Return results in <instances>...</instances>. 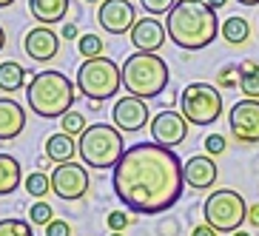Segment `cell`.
I'll use <instances>...</instances> for the list:
<instances>
[{
    "label": "cell",
    "instance_id": "42",
    "mask_svg": "<svg viewBox=\"0 0 259 236\" xmlns=\"http://www.w3.org/2000/svg\"><path fill=\"white\" fill-rule=\"evenodd\" d=\"M231 236H251L248 230H236V233H231Z\"/></svg>",
    "mask_w": 259,
    "mask_h": 236
},
{
    "label": "cell",
    "instance_id": "30",
    "mask_svg": "<svg viewBox=\"0 0 259 236\" xmlns=\"http://www.w3.org/2000/svg\"><path fill=\"white\" fill-rule=\"evenodd\" d=\"M106 225L111 228V233H125V228L131 225V216L125 211H111L106 216Z\"/></svg>",
    "mask_w": 259,
    "mask_h": 236
},
{
    "label": "cell",
    "instance_id": "8",
    "mask_svg": "<svg viewBox=\"0 0 259 236\" xmlns=\"http://www.w3.org/2000/svg\"><path fill=\"white\" fill-rule=\"evenodd\" d=\"M180 111L191 125L205 128L222 117V94L211 83H188L180 94Z\"/></svg>",
    "mask_w": 259,
    "mask_h": 236
},
{
    "label": "cell",
    "instance_id": "27",
    "mask_svg": "<svg viewBox=\"0 0 259 236\" xmlns=\"http://www.w3.org/2000/svg\"><path fill=\"white\" fill-rule=\"evenodd\" d=\"M0 236H34L31 222L26 219H0Z\"/></svg>",
    "mask_w": 259,
    "mask_h": 236
},
{
    "label": "cell",
    "instance_id": "2",
    "mask_svg": "<svg viewBox=\"0 0 259 236\" xmlns=\"http://www.w3.org/2000/svg\"><path fill=\"white\" fill-rule=\"evenodd\" d=\"M165 31L174 46L185 52H199L217 40L220 20L205 0H177V6L168 12Z\"/></svg>",
    "mask_w": 259,
    "mask_h": 236
},
{
    "label": "cell",
    "instance_id": "15",
    "mask_svg": "<svg viewBox=\"0 0 259 236\" xmlns=\"http://www.w3.org/2000/svg\"><path fill=\"white\" fill-rule=\"evenodd\" d=\"M128 37H131V43H134L137 52L157 54L165 46L168 31H165V23H162V20H157V17H143V20H137V23L131 26Z\"/></svg>",
    "mask_w": 259,
    "mask_h": 236
},
{
    "label": "cell",
    "instance_id": "28",
    "mask_svg": "<svg viewBox=\"0 0 259 236\" xmlns=\"http://www.w3.org/2000/svg\"><path fill=\"white\" fill-rule=\"evenodd\" d=\"M52 219H54V208L49 205V202H31V208H29L31 225H43V228H46Z\"/></svg>",
    "mask_w": 259,
    "mask_h": 236
},
{
    "label": "cell",
    "instance_id": "1",
    "mask_svg": "<svg viewBox=\"0 0 259 236\" xmlns=\"http://www.w3.org/2000/svg\"><path fill=\"white\" fill-rule=\"evenodd\" d=\"M111 185L128 211L154 216L174 208L183 197V162L174 148L157 143H137L125 148L114 168Z\"/></svg>",
    "mask_w": 259,
    "mask_h": 236
},
{
    "label": "cell",
    "instance_id": "31",
    "mask_svg": "<svg viewBox=\"0 0 259 236\" xmlns=\"http://www.w3.org/2000/svg\"><path fill=\"white\" fill-rule=\"evenodd\" d=\"M148 15H168L177 6V0H140Z\"/></svg>",
    "mask_w": 259,
    "mask_h": 236
},
{
    "label": "cell",
    "instance_id": "6",
    "mask_svg": "<svg viewBox=\"0 0 259 236\" xmlns=\"http://www.w3.org/2000/svg\"><path fill=\"white\" fill-rule=\"evenodd\" d=\"M120 88H122V66L108 60L106 54L94 57V60H83V66L77 69V91L94 100V103L111 100Z\"/></svg>",
    "mask_w": 259,
    "mask_h": 236
},
{
    "label": "cell",
    "instance_id": "19",
    "mask_svg": "<svg viewBox=\"0 0 259 236\" xmlns=\"http://www.w3.org/2000/svg\"><path fill=\"white\" fill-rule=\"evenodd\" d=\"M77 154V139L69 137V134H52L46 139V157L54 162V165H66V162H74Z\"/></svg>",
    "mask_w": 259,
    "mask_h": 236
},
{
    "label": "cell",
    "instance_id": "17",
    "mask_svg": "<svg viewBox=\"0 0 259 236\" xmlns=\"http://www.w3.org/2000/svg\"><path fill=\"white\" fill-rule=\"evenodd\" d=\"M26 128V111L12 97H0V139H15Z\"/></svg>",
    "mask_w": 259,
    "mask_h": 236
},
{
    "label": "cell",
    "instance_id": "5",
    "mask_svg": "<svg viewBox=\"0 0 259 236\" xmlns=\"http://www.w3.org/2000/svg\"><path fill=\"white\" fill-rule=\"evenodd\" d=\"M77 154H80V160H83L85 168H94V171L114 168L120 162V157L125 154V148H122V131H117L108 122H94V125H89L80 134Z\"/></svg>",
    "mask_w": 259,
    "mask_h": 236
},
{
    "label": "cell",
    "instance_id": "34",
    "mask_svg": "<svg viewBox=\"0 0 259 236\" xmlns=\"http://www.w3.org/2000/svg\"><path fill=\"white\" fill-rule=\"evenodd\" d=\"M191 236H220V233H217L211 225H205V222H202V225H197V228L191 230Z\"/></svg>",
    "mask_w": 259,
    "mask_h": 236
},
{
    "label": "cell",
    "instance_id": "20",
    "mask_svg": "<svg viewBox=\"0 0 259 236\" xmlns=\"http://www.w3.org/2000/svg\"><path fill=\"white\" fill-rule=\"evenodd\" d=\"M23 182V168L12 154H0V197L15 194Z\"/></svg>",
    "mask_w": 259,
    "mask_h": 236
},
{
    "label": "cell",
    "instance_id": "41",
    "mask_svg": "<svg viewBox=\"0 0 259 236\" xmlns=\"http://www.w3.org/2000/svg\"><path fill=\"white\" fill-rule=\"evenodd\" d=\"M12 3H15V0H0V9H9Z\"/></svg>",
    "mask_w": 259,
    "mask_h": 236
},
{
    "label": "cell",
    "instance_id": "11",
    "mask_svg": "<svg viewBox=\"0 0 259 236\" xmlns=\"http://www.w3.org/2000/svg\"><path fill=\"white\" fill-rule=\"evenodd\" d=\"M188 125H191V122L183 117V111H171V108L160 111V114L148 122L154 143L165 145V148H177V145H183L185 139H188Z\"/></svg>",
    "mask_w": 259,
    "mask_h": 236
},
{
    "label": "cell",
    "instance_id": "24",
    "mask_svg": "<svg viewBox=\"0 0 259 236\" xmlns=\"http://www.w3.org/2000/svg\"><path fill=\"white\" fill-rule=\"evenodd\" d=\"M23 188H26L29 197L43 199V197H49V191H52V179H49L46 171H31V174L23 179Z\"/></svg>",
    "mask_w": 259,
    "mask_h": 236
},
{
    "label": "cell",
    "instance_id": "22",
    "mask_svg": "<svg viewBox=\"0 0 259 236\" xmlns=\"http://www.w3.org/2000/svg\"><path fill=\"white\" fill-rule=\"evenodd\" d=\"M29 69H23L17 60H3L0 63V91L3 94H15L17 88H23Z\"/></svg>",
    "mask_w": 259,
    "mask_h": 236
},
{
    "label": "cell",
    "instance_id": "13",
    "mask_svg": "<svg viewBox=\"0 0 259 236\" xmlns=\"http://www.w3.org/2000/svg\"><path fill=\"white\" fill-rule=\"evenodd\" d=\"M97 23L108 34H128L131 26L137 23V12L128 0H103L97 9Z\"/></svg>",
    "mask_w": 259,
    "mask_h": 236
},
{
    "label": "cell",
    "instance_id": "10",
    "mask_svg": "<svg viewBox=\"0 0 259 236\" xmlns=\"http://www.w3.org/2000/svg\"><path fill=\"white\" fill-rule=\"evenodd\" d=\"M228 125L236 143H259V100H239L228 111Z\"/></svg>",
    "mask_w": 259,
    "mask_h": 236
},
{
    "label": "cell",
    "instance_id": "37",
    "mask_svg": "<svg viewBox=\"0 0 259 236\" xmlns=\"http://www.w3.org/2000/svg\"><path fill=\"white\" fill-rule=\"evenodd\" d=\"M54 162L49 160V157H40V162H37V171H46V168H52Z\"/></svg>",
    "mask_w": 259,
    "mask_h": 236
},
{
    "label": "cell",
    "instance_id": "35",
    "mask_svg": "<svg viewBox=\"0 0 259 236\" xmlns=\"http://www.w3.org/2000/svg\"><path fill=\"white\" fill-rule=\"evenodd\" d=\"M245 222H248V225H253V228H259V202L248 208V219H245Z\"/></svg>",
    "mask_w": 259,
    "mask_h": 236
},
{
    "label": "cell",
    "instance_id": "25",
    "mask_svg": "<svg viewBox=\"0 0 259 236\" xmlns=\"http://www.w3.org/2000/svg\"><path fill=\"white\" fill-rule=\"evenodd\" d=\"M77 52H80L83 60H94V57H103L106 43H103L97 34H83V37L77 40Z\"/></svg>",
    "mask_w": 259,
    "mask_h": 236
},
{
    "label": "cell",
    "instance_id": "14",
    "mask_svg": "<svg viewBox=\"0 0 259 236\" xmlns=\"http://www.w3.org/2000/svg\"><path fill=\"white\" fill-rule=\"evenodd\" d=\"M23 52L29 54L34 63H49L60 52V34L52 31V26H34L26 31L23 37Z\"/></svg>",
    "mask_w": 259,
    "mask_h": 236
},
{
    "label": "cell",
    "instance_id": "23",
    "mask_svg": "<svg viewBox=\"0 0 259 236\" xmlns=\"http://www.w3.org/2000/svg\"><path fill=\"white\" fill-rule=\"evenodd\" d=\"M239 91L245 100H259V63L242 60L239 63Z\"/></svg>",
    "mask_w": 259,
    "mask_h": 236
},
{
    "label": "cell",
    "instance_id": "39",
    "mask_svg": "<svg viewBox=\"0 0 259 236\" xmlns=\"http://www.w3.org/2000/svg\"><path fill=\"white\" fill-rule=\"evenodd\" d=\"M3 46H6V31H3V26H0V52H3Z\"/></svg>",
    "mask_w": 259,
    "mask_h": 236
},
{
    "label": "cell",
    "instance_id": "29",
    "mask_svg": "<svg viewBox=\"0 0 259 236\" xmlns=\"http://www.w3.org/2000/svg\"><path fill=\"white\" fill-rule=\"evenodd\" d=\"M239 85V66H222L217 71V88H236Z\"/></svg>",
    "mask_w": 259,
    "mask_h": 236
},
{
    "label": "cell",
    "instance_id": "7",
    "mask_svg": "<svg viewBox=\"0 0 259 236\" xmlns=\"http://www.w3.org/2000/svg\"><path fill=\"white\" fill-rule=\"evenodd\" d=\"M202 216L205 225H211L217 233H236L248 219V202L236 191L220 188L202 202Z\"/></svg>",
    "mask_w": 259,
    "mask_h": 236
},
{
    "label": "cell",
    "instance_id": "9",
    "mask_svg": "<svg viewBox=\"0 0 259 236\" xmlns=\"http://www.w3.org/2000/svg\"><path fill=\"white\" fill-rule=\"evenodd\" d=\"M49 179H52L54 197H60L63 202H77V199H83L85 194H89V185H92L85 165H77V162L54 165Z\"/></svg>",
    "mask_w": 259,
    "mask_h": 236
},
{
    "label": "cell",
    "instance_id": "36",
    "mask_svg": "<svg viewBox=\"0 0 259 236\" xmlns=\"http://www.w3.org/2000/svg\"><path fill=\"white\" fill-rule=\"evenodd\" d=\"M60 37L74 40V37H77V26H74V23H66V26H63V31H60Z\"/></svg>",
    "mask_w": 259,
    "mask_h": 236
},
{
    "label": "cell",
    "instance_id": "18",
    "mask_svg": "<svg viewBox=\"0 0 259 236\" xmlns=\"http://www.w3.org/2000/svg\"><path fill=\"white\" fill-rule=\"evenodd\" d=\"M29 12L40 26H54L69 15V0H29Z\"/></svg>",
    "mask_w": 259,
    "mask_h": 236
},
{
    "label": "cell",
    "instance_id": "43",
    "mask_svg": "<svg viewBox=\"0 0 259 236\" xmlns=\"http://www.w3.org/2000/svg\"><path fill=\"white\" fill-rule=\"evenodd\" d=\"M85 3H103V0H85Z\"/></svg>",
    "mask_w": 259,
    "mask_h": 236
},
{
    "label": "cell",
    "instance_id": "3",
    "mask_svg": "<svg viewBox=\"0 0 259 236\" xmlns=\"http://www.w3.org/2000/svg\"><path fill=\"white\" fill-rule=\"evenodd\" d=\"M77 88L63 71H40L31 77L29 88H26V103L37 117L54 120V117L69 114L74 106Z\"/></svg>",
    "mask_w": 259,
    "mask_h": 236
},
{
    "label": "cell",
    "instance_id": "26",
    "mask_svg": "<svg viewBox=\"0 0 259 236\" xmlns=\"http://www.w3.org/2000/svg\"><path fill=\"white\" fill-rule=\"evenodd\" d=\"M85 128H89V125H85L83 111H74V108H71L69 114L60 117V131H63V134H69V137H80Z\"/></svg>",
    "mask_w": 259,
    "mask_h": 236
},
{
    "label": "cell",
    "instance_id": "38",
    "mask_svg": "<svg viewBox=\"0 0 259 236\" xmlns=\"http://www.w3.org/2000/svg\"><path fill=\"white\" fill-rule=\"evenodd\" d=\"M205 3H208V6L213 9V12H217V9H222V6H225V3H228V0H205Z\"/></svg>",
    "mask_w": 259,
    "mask_h": 236
},
{
    "label": "cell",
    "instance_id": "44",
    "mask_svg": "<svg viewBox=\"0 0 259 236\" xmlns=\"http://www.w3.org/2000/svg\"><path fill=\"white\" fill-rule=\"evenodd\" d=\"M111 236H125V233H111Z\"/></svg>",
    "mask_w": 259,
    "mask_h": 236
},
{
    "label": "cell",
    "instance_id": "40",
    "mask_svg": "<svg viewBox=\"0 0 259 236\" xmlns=\"http://www.w3.org/2000/svg\"><path fill=\"white\" fill-rule=\"evenodd\" d=\"M236 3H242V6H259V0H236Z\"/></svg>",
    "mask_w": 259,
    "mask_h": 236
},
{
    "label": "cell",
    "instance_id": "21",
    "mask_svg": "<svg viewBox=\"0 0 259 236\" xmlns=\"http://www.w3.org/2000/svg\"><path fill=\"white\" fill-rule=\"evenodd\" d=\"M220 34H222V40L228 43V46H245L248 43V37H251V23L245 20V17H239V15H231V17H225L222 20V26H220Z\"/></svg>",
    "mask_w": 259,
    "mask_h": 236
},
{
    "label": "cell",
    "instance_id": "32",
    "mask_svg": "<svg viewBox=\"0 0 259 236\" xmlns=\"http://www.w3.org/2000/svg\"><path fill=\"white\" fill-rule=\"evenodd\" d=\"M225 148H228V143H225L222 134H208L205 137V154L208 157H220V154H225Z\"/></svg>",
    "mask_w": 259,
    "mask_h": 236
},
{
    "label": "cell",
    "instance_id": "12",
    "mask_svg": "<svg viewBox=\"0 0 259 236\" xmlns=\"http://www.w3.org/2000/svg\"><path fill=\"white\" fill-rule=\"evenodd\" d=\"M111 120H114V128L122 134H134V131H143L148 122H151V108L148 103L140 97H120L111 108Z\"/></svg>",
    "mask_w": 259,
    "mask_h": 236
},
{
    "label": "cell",
    "instance_id": "33",
    "mask_svg": "<svg viewBox=\"0 0 259 236\" xmlns=\"http://www.w3.org/2000/svg\"><path fill=\"white\" fill-rule=\"evenodd\" d=\"M46 236H71V225L66 219H52L46 225Z\"/></svg>",
    "mask_w": 259,
    "mask_h": 236
},
{
    "label": "cell",
    "instance_id": "16",
    "mask_svg": "<svg viewBox=\"0 0 259 236\" xmlns=\"http://www.w3.org/2000/svg\"><path fill=\"white\" fill-rule=\"evenodd\" d=\"M217 176H220V168H217L213 157H208V154L191 157V160L183 165V179H185V185H191L194 191H208V188H213Z\"/></svg>",
    "mask_w": 259,
    "mask_h": 236
},
{
    "label": "cell",
    "instance_id": "4",
    "mask_svg": "<svg viewBox=\"0 0 259 236\" xmlns=\"http://www.w3.org/2000/svg\"><path fill=\"white\" fill-rule=\"evenodd\" d=\"M168 80H171V71H168V63L160 54L134 52L122 63V88L131 97H140V100L160 97L168 88Z\"/></svg>",
    "mask_w": 259,
    "mask_h": 236
}]
</instances>
